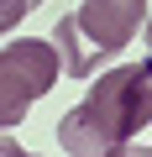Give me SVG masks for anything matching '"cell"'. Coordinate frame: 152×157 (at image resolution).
Here are the masks:
<instances>
[{"mask_svg": "<svg viewBox=\"0 0 152 157\" xmlns=\"http://www.w3.org/2000/svg\"><path fill=\"white\" fill-rule=\"evenodd\" d=\"M142 37H147V47H152V16H147V32H142Z\"/></svg>", "mask_w": 152, "mask_h": 157, "instance_id": "cell-6", "label": "cell"}, {"mask_svg": "<svg viewBox=\"0 0 152 157\" xmlns=\"http://www.w3.org/2000/svg\"><path fill=\"white\" fill-rule=\"evenodd\" d=\"M0 157H21V147H16V136H6V131H0Z\"/></svg>", "mask_w": 152, "mask_h": 157, "instance_id": "cell-5", "label": "cell"}, {"mask_svg": "<svg viewBox=\"0 0 152 157\" xmlns=\"http://www.w3.org/2000/svg\"><path fill=\"white\" fill-rule=\"evenodd\" d=\"M42 6V0H0V37H6V32H16L32 11Z\"/></svg>", "mask_w": 152, "mask_h": 157, "instance_id": "cell-4", "label": "cell"}, {"mask_svg": "<svg viewBox=\"0 0 152 157\" xmlns=\"http://www.w3.org/2000/svg\"><path fill=\"white\" fill-rule=\"evenodd\" d=\"M63 73V52L58 42L42 37H16L0 47V131H11L26 121V110L58 84Z\"/></svg>", "mask_w": 152, "mask_h": 157, "instance_id": "cell-3", "label": "cell"}, {"mask_svg": "<svg viewBox=\"0 0 152 157\" xmlns=\"http://www.w3.org/2000/svg\"><path fill=\"white\" fill-rule=\"evenodd\" d=\"M152 0H84L79 11L58 16V52H63V73L73 78H89L100 63H110L136 32H142V16H147Z\"/></svg>", "mask_w": 152, "mask_h": 157, "instance_id": "cell-2", "label": "cell"}, {"mask_svg": "<svg viewBox=\"0 0 152 157\" xmlns=\"http://www.w3.org/2000/svg\"><path fill=\"white\" fill-rule=\"evenodd\" d=\"M147 121H152V58L105 68L100 84H89V94L58 121V147L73 157H110L126 152Z\"/></svg>", "mask_w": 152, "mask_h": 157, "instance_id": "cell-1", "label": "cell"}]
</instances>
